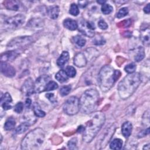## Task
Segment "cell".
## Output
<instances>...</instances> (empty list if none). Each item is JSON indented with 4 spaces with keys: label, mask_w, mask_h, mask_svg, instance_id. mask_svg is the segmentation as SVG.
I'll use <instances>...</instances> for the list:
<instances>
[{
    "label": "cell",
    "mask_w": 150,
    "mask_h": 150,
    "mask_svg": "<svg viewBox=\"0 0 150 150\" xmlns=\"http://www.w3.org/2000/svg\"><path fill=\"white\" fill-rule=\"evenodd\" d=\"M33 42V38L29 36H19L12 39L7 45L10 49H16L26 47Z\"/></svg>",
    "instance_id": "9c48e42d"
},
{
    "label": "cell",
    "mask_w": 150,
    "mask_h": 150,
    "mask_svg": "<svg viewBox=\"0 0 150 150\" xmlns=\"http://www.w3.org/2000/svg\"><path fill=\"white\" fill-rule=\"evenodd\" d=\"M97 3H98V4H101V5H103V4H104L105 3V1H97Z\"/></svg>",
    "instance_id": "f907efd6"
},
{
    "label": "cell",
    "mask_w": 150,
    "mask_h": 150,
    "mask_svg": "<svg viewBox=\"0 0 150 150\" xmlns=\"http://www.w3.org/2000/svg\"><path fill=\"white\" fill-rule=\"evenodd\" d=\"M23 110V104L22 102H18L14 107L13 110L16 113H21Z\"/></svg>",
    "instance_id": "ab89813d"
},
{
    "label": "cell",
    "mask_w": 150,
    "mask_h": 150,
    "mask_svg": "<svg viewBox=\"0 0 150 150\" xmlns=\"http://www.w3.org/2000/svg\"><path fill=\"white\" fill-rule=\"evenodd\" d=\"M46 97L52 103H55L57 101L56 99L54 98L53 93H47L46 94Z\"/></svg>",
    "instance_id": "f6af8a7d"
},
{
    "label": "cell",
    "mask_w": 150,
    "mask_h": 150,
    "mask_svg": "<svg viewBox=\"0 0 150 150\" xmlns=\"http://www.w3.org/2000/svg\"><path fill=\"white\" fill-rule=\"evenodd\" d=\"M142 124L149 127V110L146 111L142 116Z\"/></svg>",
    "instance_id": "d590c367"
},
{
    "label": "cell",
    "mask_w": 150,
    "mask_h": 150,
    "mask_svg": "<svg viewBox=\"0 0 150 150\" xmlns=\"http://www.w3.org/2000/svg\"><path fill=\"white\" fill-rule=\"evenodd\" d=\"M145 57V52L144 49L142 46H139L137 50V53L134 56V59L136 62L141 61Z\"/></svg>",
    "instance_id": "f1b7e54d"
},
{
    "label": "cell",
    "mask_w": 150,
    "mask_h": 150,
    "mask_svg": "<svg viewBox=\"0 0 150 150\" xmlns=\"http://www.w3.org/2000/svg\"><path fill=\"white\" fill-rule=\"evenodd\" d=\"M115 129L116 126L114 124L106 128L98 138L96 148L97 149H103L105 148L111 140Z\"/></svg>",
    "instance_id": "8992f818"
},
{
    "label": "cell",
    "mask_w": 150,
    "mask_h": 150,
    "mask_svg": "<svg viewBox=\"0 0 150 150\" xmlns=\"http://www.w3.org/2000/svg\"><path fill=\"white\" fill-rule=\"evenodd\" d=\"M63 26L66 29L70 30H74L78 28V24L75 20L67 18L63 21Z\"/></svg>",
    "instance_id": "7402d4cb"
},
{
    "label": "cell",
    "mask_w": 150,
    "mask_h": 150,
    "mask_svg": "<svg viewBox=\"0 0 150 150\" xmlns=\"http://www.w3.org/2000/svg\"><path fill=\"white\" fill-rule=\"evenodd\" d=\"M44 131L36 128L28 133L21 142V149L24 150H35L40 148L45 141Z\"/></svg>",
    "instance_id": "5b68a950"
},
{
    "label": "cell",
    "mask_w": 150,
    "mask_h": 150,
    "mask_svg": "<svg viewBox=\"0 0 150 150\" xmlns=\"http://www.w3.org/2000/svg\"><path fill=\"white\" fill-rule=\"evenodd\" d=\"M122 141L119 138L114 139L110 143V148L112 149L118 150L122 148Z\"/></svg>",
    "instance_id": "4316f807"
},
{
    "label": "cell",
    "mask_w": 150,
    "mask_h": 150,
    "mask_svg": "<svg viewBox=\"0 0 150 150\" xmlns=\"http://www.w3.org/2000/svg\"><path fill=\"white\" fill-rule=\"evenodd\" d=\"M141 75L133 73L127 75L118 85V93L122 100L128 98L135 91L141 83Z\"/></svg>",
    "instance_id": "7a4b0ae2"
},
{
    "label": "cell",
    "mask_w": 150,
    "mask_h": 150,
    "mask_svg": "<svg viewBox=\"0 0 150 150\" xmlns=\"http://www.w3.org/2000/svg\"><path fill=\"white\" fill-rule=\"evenodd\" d=\"M19 53L16 50H12L10 51H7L3 53L1 55V61L6 62L7 61H12L15 59Z\"/></svg>",
    "instance_id": "9a60e30c"
},
{
    "label": "cell",
    "mask_w": 150,
    "mask_h": 150,
    "mask_svg": "<svg viewBox=\"0 0 150 150\" xmlns=\"http://www.w3.org/2000/svg\"><path fill=\"white\" fill-rule=\"evenodd\" d=\"M15 124H16L15 120L12 117H9L6 120L4 124V129L6 131H11L14 128Z\"/></svg>",
    "instance_id": "d4e9b609"
},
{
    "label": "cell",
    "mask_w": 150,
    "mask_h": 150,
    "mask_svg": "<svg viewBox=\"0 0 150 150\" xmlns=\"http://www.w3.org/2000/svg\"><path fill=\"white\" fill-rule=\"evenodd\" d=\"M73 40H74V42L80 47L84 46L86 45V39L79 35H77L73 37Z\"/></svg>",
    "instance_id": "f546056e"
},
{
    "label": "cell",
    "mask_w": 150,
    "mask_h": 150,
    "mask_svg": "<svg viewBox=\"0 0 150 150\" xmlns=\"http://www.w3.org/2000/svg\"><path fill=\"white\" fill-rule=\"evenodd\" d=\"M69 12L73 16H77L79 14V12H80L78 6L75 4H72L70 5Z\"/></svg>",
    "instance_id": "836d02e7"
},
{
    "label": "cell",
    "mask_w": 150,
    "mask_h": 150,
    "mask_svg": "<svg viewBox=\"0 0 150 150\" xmlns=\"http://www.w3.org/2000/svg\"><path fill=\"white\" fill-rule=\"evenodd\" d=\"M120 76L121 72L118 70H115L109 65L102 67L98 76V82L100 89L103 92L108 91Z\"/></svg>",
    "instance_id": "3957f363"
},
{
    "label": "cell",
    "mask_w": 150,
    "mask_h": 150,
    "mask_svg": "<svg viewBox=\"0 0 150 150\" xmlns=\"http://www.w3.org/2000/svg\"><path fill=\"white\" fill-rule=\"evenodd\" d=\"M71 91V87L70 86H64L61 87L60 93L62 96H66L69 94Z\"/></svg>",
    "instance_id": "f35d334b"
},
{
    "label": "cell",
    "mask_w": 150,
    "mask_h": 150,
    "mask_svg": "<svg viewBox=\"0 0 150 150\" xmlns=\"http://www.w3.org/2000/svg\"><path fill=\"white\" fill-rule=\"evenodd\" d=\"M4 6L8 10L11 11H22L23 10V4L19 1L7 0L3 2Z\"/></svg>",
    "instance_id": "5bb4252c"
},
{
    "label": "cell",
    "mask_w": 150,
    "mask_h": 150,
    "mask_svg": "<svg viewBox=\"0 0 150 150\" xmlns=\"http://www.w3.org/2000/svg\"><path fill=\"white\" fill-rule=\"evenodd\" d=\"M32 105V101L29 98H28L25 101V105L27 108H29Z\"/></svg>",
    "instance_id": "bcb514c9"
},
{
    "label": "cell",
    "mask_w": 150,
    "mask_h": 150,
    "mask_svg": "<svg viewBox=\"0 0 150 150\" xmlns=\"http://www.w3.org/2000/svg\"><path fill=\"white\" fill-rule=\"evenodd\" d=\"M149 133V127H147L145 129L140 131L139 132L138 136L139 138H142V137H144L148 135Z\"/></svg>",
    "instance_id": "7bdbcfd3"
},
{
    "label": "cell",
    "mask_w": 150,
    "mask_h": 150,
    "mask_svg": "<svg viewBox=\"0 0 150 150\" xmlns=\"http://www.w3.org/2000/svg\"><path fill=\"white\" fill-rule=\"evenodd\" d=\"M69 60V53L67 51H63L58 59L57 60V64L59 67H63L66 63Z\"/></svg>",
    "instance_id": "44dd1931"
},
{
    "label": "cell",
    "mask_w": 150,
    "mask_h": 150,
    "mask_svg": "<svg viewBox=\"0 0 150 150\" xmlns=\"http://www.w3.org/2000/svg\"><path fill=\"white\" fill-rule=\"evenodd\" d=\"M141 40L142 43L148 46L149 45V29L148 25L141 28Z\"/></svg>",
    "instance_id": "ac0fdd59"
},
{
    "label": "cell",
    "mask_w": 150,
    "mask_h": 150,
    "mask_svg": "<svg viewBox=\"0 0 150 150\" xmlns=\"http://www.w3.org/2000/svg\"><path fill=\"white\" fill-rule=\"evenodd\" d=\"M68 148L70 149H77V139L76 138L71 139L67 143Z\"/></svg>",
    "instance_id": "e575fe53"
},
{
    "label": "cell",
    "mask_w": 150,
    "mask_h": 150,
    "mask_svg": "<svg viewBox=\"0 0 150 150\" xmlns=\"http://www.w3.org/2000/svg\"><path fill=\"white\" fill-rule=\"evenodd\" d=\"M55 78L60 83H63L68 80L69 76L67 75L65 70H61L56 74Z\"/></svg>",
    "instance_id": "cb8c5ba5"
},
{
    "label": "cell",
    "mask_w": 150,
    "mask_h": 150,
    "mask_svg": "<svg viewBox=\"0 0 150 150\" xmlns=\"http://www.w3.org/2000/svg\"><path fill=\"white\" fill-rule=\"evenodd\" d=\"M43 26V21L39 18H32L27 24V26L29 28L37 29L42 28Z\"/></svg>",
    "instance_id": "d6986e66"
},
{
    "label": "cell",
    "mask_w": 150,
    "mask_h": 150,
    "mask_svg": "<svg viewBox=\"0 0 150 150\" xmlns=\"http://www.w3.org/2000/svg\"><path fill=\"white\" fill-rule=\"evenodd\" d=\"M87 60L83 53H78L74 57V64L78 67H83L86 66Z\"/></svg>",
    "instance_id": "e0dca14e"
},
{
    "label": "cell",
    "mask_w": 150,
    "mask_h": 150,
    "mask_svg": "<svg viewBox=\"0 0 150 150\" xmlns=\"http://www.w3.org/2000/svg\"><path fill=\"white\" fill-rule=\"evenodd\" d=\"M33 111L34 114L38 117H43L45 116V111L42 110L40 105L37 103H35L33 104Z\"/></svg>",
    "instance_id": "484cf974"
},
{
    "label": "cell",
    "mask_w": 150,
    "mask_h": 150,
    "mask_svg": "<svg viewBox=\"0 0 150 150\" xmlns=\"http://www.w3.org/2000/svg\"><path fill=\"white\" fill-rule=\"evenodd\" d=\"M98 27L103 30L107 29L108 28V25L107 24V23L103 19H101L98 21Z\"/></svg>",
    "instance_id": "b9f144b4"
},
{
    "label": "cell",
    "mask_w": 150,
    "mask_h": 150,
    "mask_svg": "<svg viewBox=\"0 0 150 150\" xmlns=\"http://www.w3.org/2000/svg\"><path fill=\"white\" fill-rule=\"evenodd\" d=\"M22 93L27 96L32 95L35 91V84L31 78L27 79L22 87Z\"/></svg>",
    "instance_id": "7c38bea8"
},
{
    "label": "cell",
    "mask_w": 150,
    "mask_h": 150,
    "mask_svg": "<svg viewBox=\"0 0 150 150\" xmlns=\"http://www.w3.org/2000/svg\"><path fill=\"white\" fill-rule=\"evenodd\" d=\"M1 71L6 77H12L15 76L16 71L15 68L6 62H1Z\"/></svg>",
    "instance_id": "4fadbf2b"
},
{
    "label": "cell",
    "mask_w": 150,
    "mask_h": 150,
    "mask_svg": "<svg viewBox=\"0 0 150 150\" xmlns=\"http://www.w3.org/2000/svg\"><path fill=\"white\" fill-rule=\"evenodd\" d=\"M65 71L69 77H74L76 74V70L75 68L71 66H68L66 67Z\"/></svg>",
    "instance_id": "d6a6232c"
},
{
    "label": "cell",
    "mask_w": 150,
    "mask_h": 150,
    "mask_svg": "<svg viewBox=\"0 0 150 150\" xmlns=\"http://www.w3.org/2000/svg\"><path fill=\"white\" fill-rule=\"evenodd\" d=\"M49 80V77L47 75H43L38 78L35 83V91L39 93L45 91V87L50 81Z\"/></svg>",
    "instance_id": "30bf717a"
},
{
    "label": "cell",
    "mask_w": 150,
    "mask_h": 150,
    "mask_svg": "<svg viewBox=\"0 0 150 150\" xmlns=\"http://www.w3.org/2000/svg\"><path fill=\"white\" fill-rule=\"evenodd\" d=\"M131 24V19H127V20H125L123 21L120 23H118V26L119 27H125V28H127L128 26H129Z\"/></svg>",
    "instance_id": "60d3db41"
},
{
    "label": "cell",
    "mask_w": 150,
    "mask_h": 150,
    "mask_svg": "<svg viewBox=\"0 0 150 150\" xmlns=\"http://www.w3.org/2000/svg\"><path fill=\"white\" fill-rule=\"evenodd\" d=\"M31 125V124L27 122V121H25L23 123H22L21 124H20L16 129L15 130V132L17 134H23V132H25L27 129H28L29 127Z\"/></svg>",
    "instance_id": "83f0119b"
},
{
    "label": "cell",
    "mask_w": 150,
    "mask_h": 150,
    "mask_svg": "<svg viewBox=\"0 0 150 150\" xmlns=\"http://www.w3.org/2000/svg\"><path fill=\"white\" fill-rule=\"evenodd\" d=\"M143 149H146V150H149V144H146L143 147Z\"/></svg>",
    "instance_id": "681fc988"
},
{
    "label": "cell",
    "mask_w": 150,
    "mask_h": 150,
    "mask_svg": "<svg viewBox=\"0 0 150 150\" xmlns=\"http://www.w3.org/2000/svg\"><path fill=\"white\" fill-rule=\"evenodd\" d=\"M12 101V97L9 93H5L1 98V105L4 110H8L12 108L11 103Z\"/></svg>",
    "instance_id": "2e32d148"
},
{
    "label": "cell",
    "mask_w": 150,
    "mask_h": 150,
    "mask_svg": "<svg viewBox=\"0 0 150 150\" xmlns=\"http://www.w3.org/2000/svg\"><path fill=\"white\" fill-rule=\"evenodd\" d=\"M79 6L81 8H84L87 6L88 4V1H79Z\"/></svg>",
    "instance_id": "7dc6e473"
},
{
    "label": "cell",
    "mask_w": 150,
    "mask_h": 150,
    "mask_svg": "<svg viewBox=\"0 0 150 150\" xmlns=\"http://www.w3.org/2000/svg\"><path fill=\"white\" fill-rule=\"evenodd\" d=\"M58 84L54 81H52V80H50L46 87H45V91H52V90H56L58 88Z\"/></svg>",
    "instance_id": "1f68e13d"
},
{
    "label": "cell",
    "mask_w": 150,
    "mask_h": 150,
    "mask_svg": "<svg viewBox=\"0 0 150 150\" xmlns=\"http://www.w3.org/2000/svg\"><path fill=\"white\" fill-rule=\"evenodd\" d=\"M100 96L95 88L86 90L79 100L80 110L84 114H91L95 111L98 105Z\"/></svg>",
    "instance_id": "277c9868"
},
{
    "label": "cell",
    "mask_w": 150,
    "mask_h": 150,
    "mask_svg": "<svg viewBox=\"0 0 150 150\" xmlns=\"http://www.w3.org/2000/svg\"><path fill=\"white\" fill-rule=\"evenodd\" d=\"M63 109L64 112L69 115L76 114L80 110L79 99L76 96H71L64 102Z\"/></svg>",
    "instance_id": "52a82bcc"
},
{
    "label": "cell",
    "mask_w": 150,
    "mask_h": 150,
    "mask_svg": "<svg viewBox=\"0 0 150 150\" xmlns=\"http://www.w3.org/2000/svg\"><path fill=\"white\" fill-rule=\"evenodd\" d=\"M105 121V117L101 111L93 112L91 119L86 123L83 132V140L87 142H90L96 136L101 128Z\"/></svg>",
    "instance_id": "6da1fadb"
},
{
    "label": "cell",
    "mask_w": 150,
    "mask_h": 150,
    "mask_svg": "<svg viewBox=\"0 0 150 150\" xmlns=\"http://www.w3.org/2000/svg\"><path fill=\"white\" fill-rule=\"evenodd\" d=\"M132 125L129 121L124 122L121 127V132L123 136L125 138H128L132 132Z\"/></svg>",
    "instance_id": "ffe728a7"
},
{
    "label": "cell",
    "mask_w": 150,
    "mask_h": 150,
    "mask_svg": "<svg viewBox=\"0 0 150 150\" xmlns=\"http://www.w3.org/2000/svg\"><path fill=\"white\" fill-rule=\"evenodd\" d=\"M150 4H148L145 7H144V12H145L146 13H147V14H148L149 13V12H150Z\"/></svg>",
    "instance_id": "c3c4849f"
},
{
    "label": "cell",
    "mask_w": 150,
    "mask_h": 150,
    "mask_svg": "<svg viewBox=\"0 0 150 150\" xmlns=\"http://www.w3.org/2000/svg\"><path fill=\"white\" fill-rule=\"evenodd\" d=\"M25 16L21 14L10 17L5 20L3 27L6 30H13L21 27L25 21Z\"/></svg>",
    "instance_id": "ba28073f"
},
{
    "label": "cell",
    "mask_w": 150,
    "mask_h": 150,
    "mask_svg": "<svg viewBox=\"0 0 150 150\" xmlns=\"http://www.w3.org/2000/svg\"><path fill=\"white\" fill-rule=\"evenodd\" d=\"M95 26L94 23L88 21H84L81 23L79 28V31L88 37H93L94 35V32H93Z\"/></svg>",
    "instance_id": "8fae6325"
},
{
    "label": "cell",
    "mask_w": 150,
    "mask_h": 150,
    "mask_svg": "<svg viewBox=\"0 0 150 150\" xmlns=\"http://www.w3.org/2000/svg\"><path fill=\"white\" fill-rule=\"evenodd\" d=\"M128 13V9L127 7H123L121 8L117 13V17L118 18H121L127 16Z\"/></svg>",
    "instance_id": "74e56055"
},
{
    "label": "cell",
    "mask_w": 150,
    "mask_h": 150,
    "mask_svg": "<svg viewBox=\"0 0 150 150\" xmlns=\"http://www.w3.org/2000/svg\"><path fill=\"white\" fill-rule=\"evenodd\" d=\"M135 69H136V65L134 63H131L127 64L124 67V70L128 74L134 73Z\"/></svg>",
    "instance_id": "8d00e7d4"
},
{
    "label": "cell",
    "mask_w": 150,
    "mask_h": 150,
    "mask_svg": "<svg viewBox=\"0 0 150 150\" xmlns=\"http://www.w3.org/2000/svg\"><path fill=\"white\" fill-rule=\"evenodd\" d=\"M59 12H60L59 8L58 6H56V5L50 6L47 10V15L50 18L53 19H55L57 18L59 14Z\"/></svg>",
    "instance_id": "603a6c76"
},
{
    "label": "cell",
    "mask_w": 150,
    "mask_h": 150,
    "mask_svg": "<svg viewBox=\"0 0 150 150\" xmlns=\"http://www.w3.org/2000/svg\"><path fill=\"white\" fill-rule=\"evenodd\" d=\"M101 12L104 15H108L111 13L113 11V8L111 5L107 4H104L102 5L101 8Z\"/></svg>",
    "instance_id": "4dcf8cb0"
},
{
    "label": "cell",
    "mask_w": 150,
    "mask_h": 150,
    "mask_svg": "<svg viewBox=\"0 0 150 150\" xmlns=\"http://www.w3.org/2000/svg\"><path fill=\"white\" fill-rule=\"evenodd\" d=\"M105 40L102 38V37H100L99 38V39L97 37L95 38L94 40V43L96 45H104L105 43Z\"/></svg>",
    "instance_id": "ee69618b"
}]
</instances>
